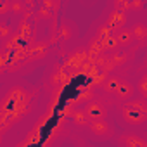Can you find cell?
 I'll return each instance as SVG.
<instances>
[{
	"mask_svg": "<svg viewBox=\"0 0 147 147\" xmlns=\"http://www.w3.org/2000/svg\"><path fill=\"white\" fill-rule=\"evenodd\" d=\"M121 142H123V145H125V147H147L145 140H144V138H140L138 135H133V133L123 135Z\"/></svg>",
	"mask_w": 147,
	"mask_h": 147,
	"instance_id": "obj_4",
	"label": "cell"
},
{
	"mask_svg": "<svg viewBox=\"0 0 147 147\" xmlns=\"http://www.w3.org/2000/svg\"><path fill=\"white\" fill-rule=\"evenodd\" d=\"M104 90L114 97H118L119 100H128L131 95H133V87L123 80V78H118V76H111L104 82Z\"/></svg>",
	"mask_w": 147,
	"mask_h": 147,
	"instance_id": "obj_2",
	"label": "cell"
},
{
	"mask_svg": "<svg viewBox=\"0 0 147 147\" xmlns=\"http://www.w3.org/2000/svg\"><path fill=\"white\" fill-rule=\"evenodd\" d=\"M138 88H140L142 97H145V95H147V76H142V80H140V83H138Z\"/></svg>",
	"mask_w": 147,
	"mask_h": 147,
	"instance_id": "obj_9",
	"label": "cell"
},
{
	"mask_svg": "<svg viewBox=\"0 0 147 147\" xmlns=\"http://www.w3.org/2000/svg\"><path fill=\"white\" fill-rule=\"evenodd\" d=\"M95 135H107L109 133V126H107V123L104 121V119H94V121H88V125H87Z\"/></svg>",
	"mask_w": 147,
	"mask_h": 147,
	"instance_id": "obj_5",
	"label": "cell"
},
{
	"mask_svg": "<svg viewBox=\"0 0 147 147\" xmlns=\"http://www.w3.org/2000/svg\"><path fill=\"white\" fill-rule=\"evenodd\" d=\"M9 9H11V4L7 0H0V14H5Z\"/></svg>",
	"mask_w": 147,
	"mask_h": 147,
	"instance_id": "obj_10",
	"label": "cell"
},
{
	"mask_svg": "<svg viewBox=\"0 0 147 147\" xmlns=\"http://www.w3.org/2000/svg\"><path fill=\"white\" fill-rule=\"evenodd\" d=\"M73 119H75V123L78 125H88V118L83 111H76L75 114H73Z\"/></svg>",
	"mask_w": 147,
	"mask_h": 147,
	"instance_id": "obj_8",
	"label": "cell"
},
{
	"mask_svg": "<svg viewBox=\"0 0 147 147\" xmlns=\"http://www.w3.org/2000/svg\"><path fill=\"white\" fill-rule=\"evenodd\" d=\"M114 40H116L118 45H128V43L133 42V35H131V31H130L128 28H125V30H121V31L118 33V36H116Z\"/></svg>",
	"mask_w": 147,
	"mask_h": 147,
	"instance_id": "obj_6",
	"label": "cell"
},
{
	"mask_svg": "<svg viewBox=\"0 0 147 147\" xmlns=\"http://www.w3.org/2000/svg\"><path fill=\"white\" fill-rule=\"evenodd\" d=\"M123 118L130 125H142L147 119V106H145L144 99L128 100L123 106Z\"/></svg>",
	"mask_w": 147,
	"mask_h": 147,
	"instance_id": "obj_1",
	"label": "cell"
},
{
	"mask_svg": "<svg viewBox=\"0 0 147 147\" xmlns=\"http://www.w3.org/2000/svg\"><path fill=\"white\" fill-rule=\"evenodd\" d=\"M83 113L87 114L88 121H94V119H102V118L106 116V109H104V106H102V104H99V102H88V104L85 106Z\"/></svg>",
	"mask_w": 147,
	"mask_h": 147,
	"instance_id": "obj_3",
	"label": "cell"
},
{
	"mask_svg": "<svg viewBox=\"0 0 147 147\" xmlns=\"http://www.w3.org/2000/svg\"><path fill=\"white\" fill-rule=\"evenodd\" d=\"M130 31H131L133 38H137V40H144V38L147 36V28H145L144 24H135L133 30H130Z\"/></svg>",
	"mask_w": 147,
	"mask_h": 147,
	"instance_id": "obj_7",
	"label": "cell"
}]
</instances>
